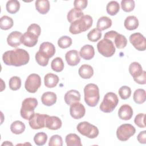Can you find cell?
I'll return each instance as SVG.
<instances>
[{
	"label": "cell",
	"mask_w": 146,
	"mask_h": 146,
	"mask_svg": "<svg viewBox=\"0 0 146 146\" xmlns=\"http://www.w3.org/2000/svg\"><path fill=\"white\" fill-rule=\"evenodd\" d=\"M121 6L122 10L127 13L133 10L135 7V1L133 0H122L121 1Z\"/></svg>",
	"instance_id": "40"
},
{
	"label": "cell",
	"mask_w": 146,
	"mask_h": 146,
	"mask_svg": "<svg viewBox=\"0 0 146 146\" xmlns=\"http://www.w3.org/2000/svg\"><path fill=\"white\" fill-rule=\"evenodd\" d=\"M36 10L41 14H47L50 8V2L48 0H37L35 3Z\"/></svg>",
	"instance_id": "24"
},
{
	"label": "cell",
	"mask_w": 146,
	"mask_h": 146,
	"mask_svg": "<svg viewBox=\"0 0 146 146\" xmlns=\"http://www.w3.org/2000/svg\"><path fill=\"white\" fill-rule=\"evenodd\" d=\"M57 100L56 95L53 92H46L41 96V102L46 106H51L54 104Z\"/></svg>",
	"instance_id": "21"
},
{
	"label": "cell",
	"mask_w": 146,
	"mask_h": 146,
	"mask_svg": "<svg viewBox=\"0 0 146 146\" xmlns=\"http://www.w3.org/2000/svg\"><path fill=\"white\" fill-rule=\"evenodd\" d=\"M35 60L36 62H37V63L43 67L46 66L48 63V61H49V59H47L46 58H45L44 56H43L39 52V51L38 52H36V53L35 54Z\"/></svg>",
	"instance_id": "44"
},
{
	"label": "cell",
	"mask_w": 146,
	"mask_h": 146,
	"mask_svg": "<svg viewBox=\"0 0 146 146\" xmlns=\"http://www.w3.org/2000/svg\"><path fill=\"white\" fill-rule=\"evenodd\" d=\"M78 73L83 79H90L94 75V69L88 64H82L79 68Z\"/></svg>",
	"instance_id": "23"
},
{
	"label": "cell",
	"mask_w": 146,
	"mask_h": 146,
	"mask_svg": "<svg viewBox=\"0 0 146 146\" xmlns=\"http://www.w3.org/2000/svg\"><path fill=\"white\" fill-rule=\"evenodd\" d=\"M49 146H62L63 145V140L62 137L58 135H52L48 142Z\"/></svg>",
	"instance_id": "43"
},
{
	"label": "cell",
	"mask_w": 146,
	"mask_h": 146,
	"mask_svg": "<svg viewBox=\"0 0 146 146\" xmlns=\"http://www.w3.org/2000/svg\"><path fill=\"white\" fill-rule=\"evenodd\" d=\"M133 80L135 82L139 84H145L146 83V72L143 71L141 75L136 78H133Z\"/></svg>",
	"instance_id": "48"
},
{
	"label": "cell",
	"mask_w": 146,
	"mask_h": 146,
	"mask_svg": "<svg viewBox=\"0 0 146 146\" xmlns=\"http://www.w3.org/2000/svg\"><path fill=\"white\" fill-rule=\"evenodd\" d=\"M76 129L81 135L90 139H95L99 135L98 128L87 121L79 123L76 127Z\"/></svg>",
	"instance_id": "6"
},
{
	"label": "cell",
	"mask_w": 146,
	"mask_h": 146,
	"mask_svg": "<svg viewBox=\"0 0 146 146\" xmlns=\"http://www.w3.org/2000/svg\"><path fill=\"white\" fill-rule=\"evenodd\" d=\"M120 10L119 3L115 1L109 2L106 6V10L108 14L113 16L115 15Z\"/></svg>",
	"instance_id": "35"
},
{
	"label": "cell",
	"mask_w": 146,
	"mask_h": 146,
	"mask_svg": "<svg viewBox=\"0 0 146 146\" xmlns=\"http://www.w3.org/2000/svg\"><path fill=\"white\" fill-rule=\"evenodd\" d=\"M70 113L71 116L75 119L82 118L86 113L84 106L80 103L77 102L70 105Z\"/></svg>",
	"instance_id": "12"
},
{
	"label": "cell",
	"mask_w": 146,
	"mask_h": 146,
	"mask_svg": "<svg viewBox=\"0 0 146 146\" xmlns=\"http://www.w3.org/2000/svg\"><path fill=\"white\" fill-rule=\"evenodd\" d=\"M27 31L32 33L39 37L41 33V29L38 24L32 23L28 27Z\"/></svg>",
	"instance_id": "46"
},
{
	"label": "cell",
	"mask_w": 146,
	"mask_h": 146,
	"mask_svg": "<svg viewBox=\"0 0 146 146\" xmlns=\"http://www.w3.org/2000/svg\"><path fill=\"white\" fill-rule=\"evenodd\" d=\"M41 86V78L36 74H31L27 78L25 87L26 90L30 93H35Z\"/></svg>",
	"instance_id": "9"
},
{
	"label": "cell",
	"mask_w": 146,
	"mask_h": 146,
	"mask_svg": "<svg viewBox=\"0 0 146 146\" xmlns=\"http://www.w3.org/2000/svg\"><path fill=\"white\" fill-rule=\"evenodd\" d=\"M137 139L138 141L141 144L146 143V131H141L137 136Z\"/></svg>",
	"instance_id": "49"
},
{
	"label": "cell",
	"mask_w": 146,
	"mask_h": 146,
	"mask_svg": "<svg viewBox=\"0 0 146 146\" xmlns=\"http://www.w3.org/2000/svg\"><path fill=\"white\" fill-rule=\"evenodd\" d=\"M118 92L121 99L126 100L129 98L131 95V89L128 86H123L119 89Z\"/></svg>",
	"instance_id": "42"
},
{
	"label": "cell",
	"mask_w": 146,
	"mask_h": 146,
	"mask_svg": "<svg viewBox=\"0 0 146 146\" xmlns=\"http://www.w3.org/2000/svg\"><path fill=\"white\" fill-rule=\"evenodd\" d=\"M59 80L58 76L52 73L47 74L44 78V85L47 88H54L56 87Z\"/></svg>",
	"instance_id": "22"
},
{
	"label": "cell",
	"mask_w": 146,
	"mask_h": 146,
	"mask_svg": "<svg viewBox=\"0 0 146 146\" xmlns=\"http://www.w3.org/2000/svg\"><path fill=\"white\" fill-rule=\"evenodd\" d=\"M13 145V144L9 142V141H6L5 142H4L2 144V145Z\"/></svg>",
	"instance_id": "50"
},
{
	"label": "cell",
	"mask_w": 146,
	"mask_h": 146,
	"mask_svg": "<svg viewBox=\"0 0 146 146\" xmlns=\"http://www.w3.org/2000/svg\"><path fill=\"white\" fill-rule=\"evenodd\" d=\"M88 4V1L87 0H75L74 2V8L79 10H84Z\"/></svg>",
	"instance_id": "47"
},
{
	"label": "cell",
	"mask_w": 146,
	"mask_h": 146,
	"mask_svg": "<svg viewBox=\"0 0 146 146\" xmlns=\"http://www.w3.org/2000/svg\"><path fill=\"white\" fill-rule=\"evenodd\" d=\"M26 127L25 124L19 120H16L11 123L10 125V130L11 132L16 135L22 133L25 130Z\"/></svg>",
	"instance_id": "29"
},
{
	"label": "cell",
	"mask_w": 146,
	"mask_h": 146,
	"mask_svg": "<svg viewBox=\"0 0 146 146\" xmlns=\"http://www.w3.org/2000/svg\"><path fill=\"white\" fill-rule=\"evenodd\" d=\"M39 52L45 58L49 59L55 55V47L52 43L44 42L40 44Z\"/></svg>",
	"instance_id": "13"
},
{
	"label": "cell",
	"mask_w": 146,
	"mask_h": 146,
	"mask_svg": "<svg viewBox=\"0 0 146 146\" xmlns=\"http://www.w3.org/2000/svg\"><path fill=\"white\" fill-rule=\"evenodd\" d=\"M22 34L18 31L11 32L7 38V44L12 47H17L20 46L21 43V38Z\"/></svg>",
	"instance_id": "17"
},
{
	"label": "cell",
	"mask_w": 146,
	"mask_h": 146,
	"mask_svg": "<svg viewBox=\"0 0 146 146\" xmlns=\"http://www.w3.org/2000/svg\"><path fill=\"white\" fill-rule=\"evenodd\" d=\"M133 111L132 107L128 104L122 105L119 109L118 116L123 120H128L132 118Z\"/></svg>",
	"instance_id": "19"
},
{
	"label": "cell",
	"mask_w": 146,
	"mask_h": 146,
	"mask_svg": "<svg viewBox=\"0 0 146 146\" xmlns=\"http://www.w3.org/2000/svg\"><path fill=\"white\" fill-rule=\"evenodd\" d=\"M64 102L67 105H71L73 103L79 102L80 100V94L75 90H71L67 91L64 97Z\"/></svg>",
	"instance_id": "16"
},
{
	"label": "cell",
	"mask_w": 146,
	"mask_h": 146,
	"mask_svg": "<svg viewBox=\"0 0 146 146\" xmlns=\"http://www.w3.org/2000/svg\"><path fill=\"white\" fill-rule=\"evenodd\" d=\"M72 39L68 36H62L58 40V45L61 48H67L72 44Z\"/></svg>",
	"instance_id": "41"
},
{
	"label": "cell",
	"mask_w": 146,
	"mask_h": 146,
	"mask_svg": "<svg viewBox=\"0 0 146 146\" xmlns=\"http://www.w3.org/2000/svg\"><path fill=\"white\" fill-rule=\"evenodd\" d=\"M83 15H84V13L81 10L72 8L68 11L67 18L68 21L71 23L76 19L82 17Z\"/></svg>",
	"instance_id": "33"
},
{
	"label": "cell",
	"mask_w": 146,
	"mask_h": 146,
	"mask_svg": "<svg viewBox=\"0 0 146 146\" xmlns=\"http://www.w3.org/2000/svg\"><path fill=\"white\" fill-rule=\"evenodd\" d=\"M62 122L59 117L55 116L48 115L46 121V127L51 130H57L61 128Z\"/></svg>",
	"instance_id": "18"
},
{
	"label": "cell",
	"mask_w": 146,
	"mask_h": 146,
	"mask_svg": "<svg viewBox=\"0 0 146 146\" xmlns=\"http://www.w3.org/2000/svg\"><path fill=\"white\" fill-rule=\"evenodd\" d=\"M38 36L34 34L27 31L22 35L21 41L25 46L32 47L35 46L38 43Z\"/></svg>",
	"instance_id": "14"
},
{
	"label": "cell",
	"mask_w": 146,
	"mask_h": 146,
	"mask_svg": "<svg viewBox=\"0 0 146 146\" xmlns=\"http://www.w3.org/2000/svg\"><path fill=\"white\" fill-rule=\"evenodd\" d=\"M97 48L101 55L107 58L113 56L116 51L115 47L112 41L106 38L102 39L98 43Z\"/></svg>",
	"instance_id": "7"
},
{
	"label": "cell",
	"mask_w": 146,
	"mask_h": 146,
	"mask_svg": "<svg viewBox=\"0 0 146 146\" xmlns=\"http://www.w3.org/2000/svg\"><path fill=\"white\" fill-rule=\"evenodd\" d=\"M9 86L10 90L13 91H17L21 88V79L19 77L14 76L10 78L9 82Z\"/></svg>",
	"instance_id": "39"
},
{
	"label": "cell",
	"mask_w": 146,
	"mask_h": 146,
	"mask_svg": "<svg viewBox=\"0 0 146 146\" xmlns=\"http://www.w3.org/2000/svg\"><path fill=\"white\" fill-rule=\"evenodd\" d=\"M102 31L97 28L93 29L87 34V39L92 42L98 41L102 38Z\"/></svg>",
	"instance_id": "37"
},
{
	"label": "cell",
	"mask_w": 146,
	"mask_h": 146,
	"mask_svg": "<svg viewBox=\"0 0 146 146\" xmlns=\"http://www.w3.org/2000/svg\"><path fill=\"white\" fill-rule=\"evenodd\" d=\"M65 141L67 146H82L80 138L75 133H70L66 136Z\"/></svg>",
	"instance_id": "28"
},
{
	"label": "cell",
	"mask_w": 146,
	"mask_h": 146,
	"mask_svg": "<svg viewBox=\"0 0 146 146\" xmlns=\"http://www.w3.org/2000/svg\"><path fill=\"white\" fill-rule=\"evenodd\" d=\"M130 43L139 51H143L146 49V39L144 35L140 33L132 34L129 38Z\"/></svg>",
	"instance_id": "11"
},
{
	"label": "cell",
	"mask_w": 146,
	"mask_h": 146,
	"mask_svg": "<svg viewBox=\"0 0 146 146\" xmlns=\"http://www.w3.org/2000/svg\"><path fill=\"white\" fill-rule=\"evenodd\" d=\"M14 24L13 19L7 15L2 16L0 19V28L3 30L10 29Z\"/></svg>",
	"instance_id": "34"
},
{
	"label": "cell",
	"mask_w": 146,
	"mask_h": 146,
	"mask_svg": "<svg viewBox=\"0 0 146 146\" xmlns=\"http://www.w3.org/2000/svg\"><path fill=\"white\" fill-rule=\"evenodd\" d=\"M112 42L116 48L119 49H122L125 47L127 46V39L124 35L117 33V34L113 38Z\"/></svg>",
	"instance_id": "30"
},
{
	"label": "cell",
	"mask_w": 146,
	"mask_h": 146,
	"mask_svg": "<svg viewBox=\"0 0 146 146\" xmlns=\"http://www.w3.org/2000/svg\"><path fill=\"white\" fill-rule=\"evenodd\" d=\"M93 19L89 15H84L71 23L69 31L72 34H78L88 30L92 26Z\"/></svg>",
	"instance_id": "2"
},
{
	"label": "cell",
	"mask_w": 146,
	"mask_h": 146,
	"mask_svg": "<svg viewBox=\"0 0 146 146\" xmlns=\"http://www.w3.org/2000/svg\"><path fill=\"white\" fill-rule=\"evenodd\" d=\"M4 63L7 66L19 67L27 64L30 60L29 52L22 48L6 51L2 55Z\"/></svg>",
	"instance_id": "1"
},
{
	"label": "cell",
	"mask_w": 146,
	"mask_h": 146,
	"mask_svg": "<svg viewBox=\"0 0 146 146\" xmlns=\"http://www.w3.org/2000/svg\"><path fill=\"white\" fill-rule=\"evenodd\" d=\"M136 132L135 128L131 124H123L120 125L116 130L117 138L121 141H125Z\"/></svg>",
	"instance_id": "8"
},
{
	"label": "cell",
	"mask_w": 146,
	"mask_h": 146,
	"mask_svg": "<svg viewBox=\"0 0 146 146\" xmlns=\"http://www.w3.org/2000/svg\"><path fill=\"white\" fill-rule=\"evenodd\" d=\"M65 59L69 66H75L80 62V58L78 51L76 50H71L65 55Z\"/></svg>",
	"instance_id": "15"
},
{
	"label": "cell",
	"mask_w": 146,
	"mask_h": 146,
	"mask_svg": "<svg viewBox=\"0 0 146 146\" xmlns=\"http://www.w3.org/2000/svg\"><path fill=\"white\" fill-rule=\"evenodd\" d=\"M47 140V135L43 132L36 133L34 137V141L36 145H43Z\"/></svg>",
	"instance_id": "38"
},
{
	"label": "cell",
	"mask_w": 146,
	"mask_h": 146,
	"mask_svg": "<svg viewBox=\"0 0 146 146\" xmlns=\"http://www.w3.org/2000/svg\"><path fill=\"white\" fill-rule=\"evenodd\" d=\"M85 103L90 107H94L99 103L100 99L98 86L94 83H89L84 88Z\"/></svg>",
	"instance_id": "3"
},
{
	"label": "cell",
	"mask_w": 146,
	"mask_h": 146,
	"mask_svg": "<svg viewBox=\"0 0 146 146\" xmlns=\"http://www.w3.org/2000/svg\"><path fill=\"white\" fill-rule=\"evenodd\" d=\"M38 106V100L34 98H27L22 103L20 110L21 117L25 120H29L34 115V110Z\"/></svg>",
	"instance_id": "4"
},
{
	"label": "cell",
	"mask_w": 146,
	"mask_h": 146,
	"mask_svg": "<svg viewBox=\"0 0 146 146\" xmlns=\"http://www.w3.org/2000/svg\"><path fill=\"white\" fill-rule=\"evenodd\" d=\"M112 20L108 17L103 16L99 18L96 23V27L99 30H105L112 26Z\"/></svg>",
	"instance_id": "26"
},
{
	"label": "cell",
	"mask_w": 146,
	"mask_h": 146,
	"mask_svg": "<svg viewBox=\"0 0 146 146\" xmlns=\"http://www.w3.org/2000/svg\"><path fill=\"white\" fill-rule=\"evenodd\" d=\"M79 55L85 60H90L95 55V50L91 44H86L83 46L79 51Z\"/></svg>",
	"instance_id": "20"
},
{
	"label": "cell",
	"mask_w": 146,
	"mask_h": 146,
	"mask_svg": "<svg viewBox=\"0 0 146 146\" xmlns=\"http://www.w3.org/2000/svg\"><path fill=\"white\" fill-rule=\"evenodd\" d=\"M145 114V113H139L137 114L134 119L135 124L140 128H144L145 127V124L144 123Z\"/></svg>",
	"instance_id": "45"
},
{
	"label": "cell",
	"mask_w": 146,
	"mask_h": 146,
	"mask_svg": "<svg viewBox=\"0 0 146 146\" xmlns=\"http://www.w3.org/2000/svg\"><path fill=\"white\" fill-rule=\"evenodd\" d=\"M48 115L41 114L39 113L34 115L29 120L30 127L33 129H39L46 127V121Z\"/></svg>",
	"instance_id": "10"
},
{
	"label": "cell",
	"mask_w": 146,
	"mask_h": 146,
	"mask_svg": "<svg viewBox=\"0 0 146 146\" xmlns=\"http://www.w3.org/2000/svg\"><path fill=\"white\" fill-rule=\"evenodd\" d=\"M133 99L136 104H141L145 102L146 99V93L144 89L139 88L135 91Z\"/></svg>",
	"instance_id": "31"
},
{
	"label": "cell",
	"mask_w": 146,
	"mask_h": 146,
	"mask_svg": "<svg viewBox=\"0 0 146 146\" xmlns=\"http://www.w3.org/2000/svg\"><path fill=\"white\" fill-rule=\"evenodd\" d=\"M143 70L141 64L137 62L131 63L129 66V72L133 78L140 76L143 73Z\"/></svg>",
	"instance_id": "27"
},
{
	"label": "cell",
	"mask_w": 146,
	"mask_h": 146,
	"mask_svg": "<svg viewBox=\"0 0 146 146\" xmlns=\"http://www.w3.org/2000/svg\"><path fill=\"white\" fill-rule=\"evenodd\" d=\"M119 103V99L115 93L110 92L107 93L100 104V110L105 113H110L113 111Z\"/></svg>",
	"instance_id": "5"
},
{
	"label": "cell",
	"mask_w": 146,
	"mask_h": 146,
	"mask_svg": "<svg viewBox=\"0 0 146 146\" xmlns=\"http://www.w3.org/2000/svg\"><path fill=\"white\" fill-rule=\"evenodd\" d=\"M6 9L9 13L15 14L20 9V2L17 0L9 1L6 3Z\"/></svg>",
	"instance_id": "32"
},
{
	"label": "cell",
	"mask_w": 146,
	"mask_h": 146,
	"mask_svg": "<svg viewBox=\"0 0 146 146\" xmlns=\"http://www.w3.org/2000/svg\"><path fill=\"white\" fill-rule=\"evenodd\" d=\"M139 20L135 16L130 15L127 17L124 20V26L125 28L129 31L136 29L139 26Z\"/></svg>",
	"instance_id": "25"
},
{
	"label": "cell",
	"mask_w": 146,
	"mask_h": 146,
	"mask_svg": "<svg viewBox=\"0 0 146 146\" xmlns=\"http://www.w3.org/2000/svg\"><path fill=\"white\" fill-rule=\"evenodd\" d=\"M64 66L63 61L60 57H56L51 63V67L52 70L57 72L62 71L64 68Z\"/></svg>",
	"instance_id": "36"
}]
</instances>
